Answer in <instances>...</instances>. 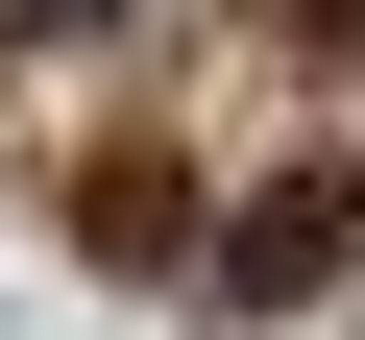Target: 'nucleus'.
<instances>
[{
    "mask_svg": "<svg viewBox=\"0 0 365 340\" xmlns=\"http://www.w3.org/2000/svg\"><path fill=\"white\" fill-rule=\"evenodd\" d=\"M317 243H341V195H244V243H220V316H292V292H317Z\"/></svg>",
    "mask_w": 365,
    "mask_h": 340,
    "instance_id": "obj_1",
    "label": "nucleus"
},
{
    "mask_svg": "<svg viewBox=\"0 0 365 340\" xmlns=\"http://www.w3.org/2000/svg\"><path fill=\"white\" fill-rule=\"evenodd\" d=\"M341 219H365V195H341Z\"/></svg>",
    "mask_w": 365,
    "mask_h": 340,
    "instance_id": "obj_2",
    "label": "nucleus"
}]
</instances>
